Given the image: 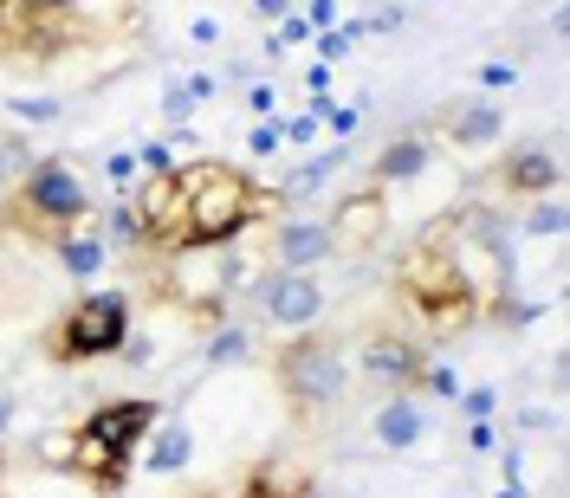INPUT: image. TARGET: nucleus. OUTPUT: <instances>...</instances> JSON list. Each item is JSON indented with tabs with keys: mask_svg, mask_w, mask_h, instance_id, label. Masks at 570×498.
<instances>
[{
	"mask_svg": "<svg viewBox=\"0 0 570 498\" xmlns=\"http://www.w3.org/2000/svg\"><path fill=\"white\" fill-rule=\"evenodd\" d=\"M176 195H181V247H220L259 213V188L247 169L234 162H188L176 169Z\"/></svg>",
	"mask_w": 570,
	"mask_h": 498,
	"instance_id": "obj_1",
	"label": "nucleus"
},
{
	"mask_svg": "<svg viewBox=\"0 0 570 498\" xmlns=\"http://www.w3.org/2000/svg\"><path fill=\"white\" fill-rule=\"evenodd\" d=\"M91 213L85 176L71 162H33V176L13 188V227H27L33 240H71V227Z\"/></svg>",
	"mask_w": 570,
	"mask_h": 498,
	"instance_id": "obj_2",
	"label": "nucleus"
},
{
	"mask_svg": "<svg viewBox=\"0 0 570 498\" xmlns=\"http://www.w3.org/2000/svg\"><path fill=\"white\" fill-rule=\"evenodd\" d=\"M130 337V298L124 291H91L78 298L59 323V356L66 362H85V356H117Z\"/></svg>",
	"mask_w": 570,
	"mask_h": 498,
	"instance_id": "obj_3",
	"label": "nucleus"
},
{
	"mask_svg": "<svg viewBox=\"0 0 570 498\" xmlns=\"http://www.w3.org/2000/svg\"><path fill=\"white\" fill-rule=\"evenodd\" d=\"M279 389L298 408H331L344 395V350L331 337H298L279 350Z\"/></svg>",
	"mask_w": 570,
	"mask_h": 498,
	"instance_id": "obj_4",
	"label": "nucleus"
},
{
	"mask_svg": "<svg viewBox=\"0 0 570 498\" xmlns=\"http://www.w3.org/2000/svg\"><path fill=\"white\" fill-rule=\"evenodd\" d=\"M383 227H390V201H383V188H356L344 195L331 220H324V233H331V259H356V252H370L383 240Z\"/></svg>",
	"mask_w": 570,
	"mask_h": 498,
	"instance_id": "obj_5",
	"label": "nucleus"
},
{
	"mask_svg": "<svg viewBox=\"0 0 570 498\" xmlns=\"http://www.w3.org/2000/svg\"><path fill=\"white\" fill-rule=\"evenodd\" d=\"M163 291H169L176 305H188V311H202V305L220 311V291H227V252L176 247L169 252V266H163Z\"/></svg>",
	"mask_w": 570,
	"mask_h": 498,
	"instance_id": "obj_6",
	"label": "nucleus"
},
{
	"mask_svg": "<svg viewBox=\"0 0 570 498\" xmlns=\"http://www.w3.org/2000/svg\"><path fill=\"white\" fill-rule=\"evenodd\" d=\"M253 305L266 311V323H279V330H312L324 311V291L305 272H273V279L253 285Z\"/></svg>",
	"mask_w": 570,
	"mask_h": 498,
	"instance_id": "obj_7",
	"label": "nucleus"
},
{
	"mask_svg": "<svg viewBox=\"0 0 570 498\" xmlns=\"http://www.w3.org/2000/svg\"><path fill=\"white\" fill-rule=\"evenodd\" d=\"M156 415H163L156 401H110V408H98V415L85 421V434H91V440L105 447L110 460L124 466L130 454H137V440L149 434V427H156Z\"/></svg>",
	"mask_w": 570,
	"mask_h": 498,
	"instance_id": "obj_8",
	"label": "nucleus"
},
{
	"mask_svg": "<svg viewBox=\"0 0 570 498\" xmlns=\"http://www.w3.org/2000/svg\"><path fill=\"white\" fill-rule=\"evenodd\" d=\"M370 434H376V447L409 454V447H422V434H428V408L415 401V395H395V401H383V408H376Z\"/></svg>",
	"mask_w": 570,
	"mask_h": 498,
	"instance_id": "obj_9",
	"label": "nucleus"
},
{
	"mask_svg": "<svg viewBox=\"0 0 570 498\" xmlns=\"http://www.w3.org/2000/svg\"><path fill=\"white\" fill-rule=\"evenodd\" d=\"M363 369L376 376V382H395V389H409V382H422L428 356L409 343V337H370V350H363Z\"/></svg>",
	"mask_w": 570,
	"mask_h": 498,
	"instance_id": "obj_10",
	"label": "nucleus"
},
{
	"mask_svg": "<svg viewBox=\"0 0 570 498\" xmlns=\"http://www.w3.org/2000/svg\"><path fill=\"white\" fill-rule=\"evenodd\" d=\"M344 162H351V142H337V149H324V156H312V162H298V169L285 176L279 201H285V208H305V201H312V195H318V188L337 176Z\"/></svg>",
	"mask_w": 570,
	"mask_h": 498,
	"instance_id": "obj_11",
	"label": "nucleus"
},
{
	"mask_svg": "<svg viewBox=\"0 0 570 498\" xmlns=\"http://www.w3.org/2000/svg\"><path fill=\"white\" fill-rule=\"evenodd\" d=\"M558 176H564V169H558V156H551V149H519V156H512V162H505V188H512V195H558Z\"/></svg>",
	"mask_w": 570,
	"mask_h": 498,
	"instance_id": "obj_12",
	"label": "nucleus"
},
{
	"mask_svg": "<svg viewBox=\"0 0 570 498\" xmlns=\"http://www.w3.org/2000/svg\"><path fill=\"white\" fill-rule=\"evenodd\" d=\"M448 137H454V149H493V142L505 137V110L487 104V98H473L466 110H454Z\"/></svg>",
	"mask_w": 570,
	"mask_h": 498,
	"instance_id": "obj_13",
	"label": "nucleus"
},
{
	"mask_svg": "<svg viewBox=\"0 0 570 498\" xmlns=\"http://www.w3.org/2000/svg\"><path fill=\"white\" fill-rule=\"evenodd\" d=\"M279 259H285V272H305V266L331 259V233H324V220H285L279 227Z\"/></svg>",
	"mask_w": 570,
	"mask_h": 498,
	"instance_id": "obj_14",
	"label": "nucleus"
},
{
	"mask_svg": "<svg viewBox=\"0 0 570 498\" xmlns=\"http://www.w3.org/2000/svg\"><path fill=\"white\" fill-rule=\"evenodd\" d=\"M195 460V434L181 415H169L163 427H149V472H181V466Z\"/></svg>",
	"mask_w": 570,
	"mask_h": 498,
	"instance_id": "obj_15",
	"label": "nucleus"
},
{
	"mask_svg": "<svg viewBox=\"0 0 570 498\" xmlns=\"http://www.w3.org/2000/svg\"><path fill=\"white\" fill-rule=\"evenodd\" d=\"M428 162H434V149H428L422 137H402V142H390V149L376 156V188H390V181H415V176H428Z\"/></svg>",
	"mask_w": 570,
	"mask_h": 498,
	"instance_id": "obj_16",
	"label": "nucleus"
},
{
	"mask_svg": "<svg viewBox=\"0 0 570 498\" xmlns=\"http://www.w3.org/2000/svg\"><path fill=\"white\" fill-rule=\"evenodd\" d=\"M253 492H259V498H312V479H305L298 466H259Z\"/></svg>",
	"mask_w": 570,
	"mask_h": 498,
	"instance_id": "obj_17",
	"label": "nucleus"
},
{
	"mask_svg": "<svg viewBox=\"0 0 570 498\" xmlns=\"http://www.w3.org/2000/svg\"><path fill=\"white\" fill-rule=\"evenodd\" d=\"M105 240H59V266H66L71 279H98L105 272Z\"/></svg>",
	"mask_w": 570,
	"mask_h": 498,
	"instance_id": "obj_18",
	"label": "nucleus"
},
{
	"mask_svg": "<svg viewBox=\"0 0 570 498\" xmlns=\"http://www.w3.org/2000/svg\"><path fill=\"white\" fill-rule=\"evenodd\" d=\"M33 142L27 137H0V181H27L33 176Z\"/></svg>",
	"mask_w": 570,
	"mask_h": 498,
	"instance_id": "obj_19",
	"label": "nucleus"
},
{
	"mask_svg": "<svg viewBox=\"0 0 570 498\" xmlns=\"http://www.w3.org/2000/svg\"><path fill=\"white\" fill-rule=\"evenodd\" d=\"M519 233H544V240H558V233H564V208H558L551 195H538V208L519 213Z\"/></svg>",
	"mask_w": 570,
	"mask_h": 498,
	"instance_id": "obj_20",
	"label": "nucleus"
},
{
	"mask_svg": "<svg viewBox=\"0 0 570 498\" xmlns=\"http://www.w3.org/2000/svg\"><path fill=\"white\" fill-rule=\"evenodd\" d=\"M105 233H110V240H117V247H142L137 208H130V201H110V220H105Z\"/></svg>",
	"mask_w": 570,
	"mask_h": 498,
	"instance_id": "obj_21",
	"label": "nucleus"
},
{
	"mask_svg": "<svg viewBox=\"0 0 570 498\" xmlns=\"http://www.w3.org/2000/svg\"><path fill=\"white\" fill-rule=\"evenodd\" d=\"M13 117H27V123H59L66 117V98H7Z\"/></svg>",
	"mask_w": 570,
	"mask_h": 498,
	"instance_id": "obj_22",
	"label": "nucleus"
},
{
	"mask_svg": "<svg viewBox=\"0 0 570 498\" xmlns=\"http://www.w3.org/2000/svg\"><path fill=\"white\" fill-rule=\"evenodd\" d=\"M351 46H356V33L337 20L331 33H318V66H337V59H351Z\"/></svg>",
	"mask_w": 570,
	"mask_h": 498,
	"instance_id": "obj_23",
	"label": "nucleus"
},
{
	"mask_svg": "<svg viewBox=\"0 0 570 498\" xmlns=\"http://www.w3.org/2000/svg\"><path fill=\"white\" fill-rule=\"evenodd\" d=\"M247 330H220V337H214L208 343V362H247Z\"/></svg>",
	"mask_w": 570,
	"mask_h": 498,
	"instance_id": "obj_24",
	"label": "nucleus"
},
{
	"mask_svg": "<svg viewBox=\"0 0 570 498\" xmlns=\"http://www.w3.org/2000/svg\"><path fill=\"white\" fill-rule=\"evenodd\" d=\"M461 408H466V421H493V408H499V389H493V382H473V389L461 395Z\"/></svg>",
	"mask_w": 570,
	"mask_h": 498,
	"instance_id": "obj_25",
	"label": "nucleus"
},
{
	"mask_svg": "<svg viewBox=\"0 0 570 498\" xmlns=\"http://www.w3.org/2000/svg\"><path fill=\"white\" fill-rule=\"evenodd\" d=\"M137 169H149V176H176V156H169V142H142V149H137Z\"/></svg>",
	"mask_w": 570,
	"mask_h": 498,
	"instance_id": "obj_26",
	"label": "nucleus"
},
{
	"mask_svg": "<svg viewBox=\"0 0 570 498\" xmlns=\"http://www.w3.org/2000/svg\"><path fill=\"white\" fill-rule=\"evenodd\" d=\"M499 318L505 323H532V318H544V305H532V298H499Z\"/></svg>",
	"mask_w": 570,
	"mask_h": 498,
	"instance_id": "obj_27",
	"label": "nucleus"
},
{
	"mask_svg": "<svg viewBox=\"0 0 570 498\" xmlns=\"http://www.w3.org/2000/svg\"><path fill=\"white\" fill-rule=\"evenodd\" d=\"M188 110H195V91H188V84H176V91H163V117H169V123H181Z\"/></svg>",
	"mask_w": 570,
	"mask_h": 498,
	"instance_id": "obj_28",
	"label": "nucleus"
},
{
	"mask_svg": "<svg viewBox=\"0 0 570 498\" xmlns=\"http://www.w3.org/2000/svg\"><path fill=\"white\" fill-rule=\"evenodd\" d=\"M279 123H253V137H247V149H253V156H273V149H279Z\"/></svg>",
	"mask_w": 570,
	"mask_h": 498,
	"instance_id": "obj_29",
	"label": "nucleus"
},
{
	"mask_svg": "<svg viewBox=\"0 0 570 498\" xmlns=\"http://www.w3.org/2000/svg\"><path fill=\"white\" fill-rule=\"evenodd\" d=\"M273 104H279L273 78H266V84H253V91H247V110H253V117H273Z\"/></svg>",
	"mask_w": 570,
	"mask_h": 498,
	"instance_id": "obj_30",
	"label": "nucleus"
},
{
	"mask_svg": "<svg viewBox=\"0 0 570 498\" xmlns=\"http://www.w3.org/2000/svg\"><path fill=\"white\" fill-rule=\"evenodd\" d=\"M105 176L117 181V188H124V181H137V156H124V149H117V156H105Z\"/></svg>",
	"mask_w": 570,
	"mask_h": 498,
	"instance_id": "obj_31",
	"label": "nucleus"
},
{
	"mask_svg": "<svg viewBox=\"0 0 570 498\" xmlns=\"http://www.w3.org/2000/svg\"><path fill=\"white\" fill-rule=\"evenodd\" d=\"M279 137L285 142H312L318 137V117H292V123H279Z\"/></svg>",
	"mask_w": 570,
	"mask_h": 498,
	"instance_id": "obj_32",
	"label": "nucleus"
},
{
	"mask_svg": "<svg viewBox=\"0 0 570 498\" xmlns=\"http://www.w3.org/2000/svg\"><path fill=\"white\" fill-rule=\"evenodd\" d=\"M298 39H312L305 13H285V20H279V46H298Z\"/></svg>",
	"mask_w": 570,
	"mask_h": 498,
	"instance_id": "obj_33",
	"label": "nucleus"
},
{
	"mask_svg": "<svg viewBox=\"0 0 570 498\" xmlns=\"http://www.w3.org/2000/svg\"><path fill=\"white\" fill-rule=\"evenodd\" d=\"M422 382L434 395H454V369H448V362H434V369H422Z\"/></svg>",
	"mask_w": 570,
	"mask_h": 498,
	"instance_id": "obj_34",
	"label": "nucleus"
},
{
	"mask_svg": "<svg viewBox=\"0 0 570 498\" xmlns=\"http://www.w3.org/2000/svg\"><path fill=\"white\" fill-rule=\"evenodd\" d=\"M466 440H473V454H493V440H499V434H493L487 421H466Z\"/></svg>",
	"mask_w": 570,
	"mask_h": 498,
	"instance_id": "obj_35",
	"label": "nucleus"
},
{
	"mask_svg": "<svg viewBox=\"0 0 570 498\" xmlns=\"http://www.w3.org/2000/svg\"><path fill=\"white\" fill-rule=\"evenodd\" d=\"M181 84H188V91H195V104H208L214 91H220V84H214L208 71H195V78H181Z\"/></svg>",
	"mask_w": 570,
	"mask_h": 498,
	"instance_id": "obj_36",
	"label": "nucleus"
},
{
	"mask_svg": "<svg viewBox=\"0 0 570 498\" xmlns=\"http://www.w3.org/2000/svg\"><path fill=\"white\" fill-rule=\"evenodd\" d=\"M188 33H195V46H220V20H195Z\"/></svg>",
	"mask_w": 570,
	"mask_h": 498,
	"instance_id": "obj_37",
	"label": "nucleus"
},
{
	"mask_svg": "<svg viewBox=\"0 0 570 498\" xmlns=\"http://www.w3.org/2000/svg\"><path fill=\"white\" fill-rule=\"evenodd\" d=\"M253 13H259V20H285V13H292V0H253Z\"/></svg>",
	"mask_w": 570,
	"mask_h": 498,
	"instance_id": "obj_38",
	"label": "nucleus"
},
{
	"mask_svg": "<svg viewBox=\"0 0 570 498\" xmlns=\"http://www.w3.org/2000/svg\"><path fill=\"white\" fill-rule=\"evenodd\" d=\"M512 78H519L512 66H480V84H512Z\"/></svg>",
	"mask_w": 570,
	"mask_h": 498,
	"instance_id": "obj_39",
	"label": "nucleus"
},
{
	"mask_svg": "<svg viewBox=\"0 0 570 498\" xmlns=\"http://www.w3.org/2000/svg\"><path fill=\"white\" fill-rule=\"evenodd\" d=\"M324 117H331V130H337V137H351V130H356V110H324Z\"/></svg>",
	"mask_w": 570,
	"mask_h": 498,
	"instance_id": "obj_40",
	"label": "nucleus"
},
{
	"mask_svg": "<svg viewBox=\"0 0 570 498\" xmlns=\"http://www.w3.org/2000/svg\"><path fill=\"white\" fill-rule=\"evenodd\" d=\"M499 472H505V486H519V479H525V460H519V454H505V460H499Z\"/></svg>",
	"mask_w": 570,
	"mask_h": 498,
	"instance_id": "obj_41",
	"label": "nucleus"
},
{
	"mask_svg": "<svg viewBox=\"0 0 570 498\" xmlns=\"http://www.w3.org/2000/svg\"><path fill=\"white\" fill-rule=\"evenodd\" d=\"M13 421V401H7V395H0V427Z\"/></svg>",
	"mask_w": 570,
	"mask_h": 498,
	"instance_id": "obj_42",
	"label": "nucleus"
},
{
	"mask_svg": "<svg viewBox=\"0 0 570 498\" xmlns=\"http://www.w3.org/2000/svg\"><path fill=\"white\" fill-rule=\"evenodd\" d=\"M39 7H71V0H39Z\"/></svg>",
	"mask_w": 570,
	"mask_h": 498,
	"instance_id": "obj_43",
	"label": "nucleus"
},
{
	"mask_svg": "<svg viewBox=\"0 0 570 498\" xmlns=\"http://www.w3.org/2000/svg\"><path fill=\"white\" fill-rule=\"evenodd\" d=\"M499 498H519V486H505V492H499Z\"/></svg>",
	"mask_w": 570,
	"mask_h": 498,
	"instance_id": "obj_44",
	"label": "nucleus"
}]
</instances>
